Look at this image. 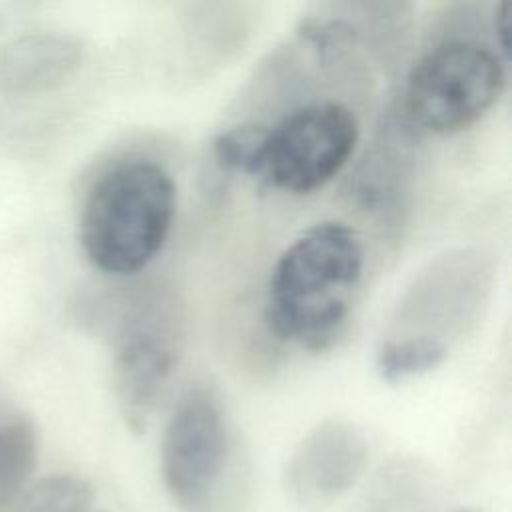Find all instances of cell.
I'll use <instances>...</instances> for the list:
<instances>
[{"instance_id": "3957f363", "label": "cell", "mask_w": 512, "mask_h": 512, "mask_svg": "<svg viewBox=\"0 0 512 512\" xmlns=\"http://www.w3.org/2000/svg\"><path fill=\"white\" fill-rule=\"evenodd\" d=\"M162 480L182 512H244L246 474L238 462L220 398L188 388L174 406L160 448Z\"/></svg>"}, {"instance_id": "7a4b0ae2", "label": "cell", "mask_w": 512, "mask_h": 512, "mask_svg": "<svg viewBox=\"0 0 512 512\" xmlns=\"http://www.w3.org/2000/svg\"><path fill=\"white\" fill-rule=\"evenodd\" d=\"M176 212L170 172L148 158L104 170L88 188L80 212V244L102 272L130 276L162 250Z\"/></svg>"}, {"instance_id": "30bf717a", "label": "cell", "mask_w": 512, "mask_h": 512, "mask_svg": "<svg viewBox=\"0 0 512 512\" xmlns=\"http://www.w3.org/2000/svg\"><path fill=\"white\" fill-rule=\"evenodd\" d=\"M92 488L78 476L52 474L30 482L0 512H88Z\"/></svg>"}, {"instance_id": "8fae6325", "label": "cell", "mask_w": 512, "mask_h": 512, "mask_svg": "<svg viewBox=\"0 0 512 512\" xmlns=\"http://www.w3.org/2000/svg\"><path fill=\"white\" fill-rule=\"evenodd\" d=\"M448 354V346L422 336H392L376 354V368L388 382H400L418 374H424Z\"/></svg>"}, {"instance_id": "4fadbf2b", "label": "cell", "mask_w": 512, "mask_h": 512, "mask_svg": "<svg viewBox=\"0 0 512 512\" xmlns=\"http://www.w3.org/2000/svg\"><path fill=\"white\" fill-rule=\"evenodd\" d=\"M460 512H470V510H460Z\"/></svg>"}, {"instance_id": "52a82bcc", "label": "cell", "mask_w": 512, "mask_h": 512, "mask_svg": "<svg viewBox=\"0 0 512 512\" xmlns=\"http://www.w3.org/2000/svg\"><path fill=\"white\" fill-rule=\"evenodd\" d=\"M176 366L170 336L156 326H128L114 354V390L120 412L134 432H142L164 394Z\"/></svg>"}, {"instance_id": "277c9868", "label": "cell", "mask_w": 512, "mask_h": 512, "mask_svg": "<svg viewBox=\"0 0 512 512\" xmlns=\"http://www.w3.org/2000/svg\"><path fill=\"white\" fill-rule=\"evenodd\" d=\"M504 84V60L494 50L470 40L442 42L408 72L402 110L418 130L452 134L488 112Z\"/></svg>"}, {"instance_id": "5b68a950", "label": "cell", "mask_w": 512, "mask_h": 512, "mask_svg": "<svg viewBox=\"0 0 512 512\" xmlns=\"http://www.w3.org/2000/svg\"><path fill=\"white\" fill-rule=\"evenodd\" d=\"M358 142L354 112L336 102H312L262 126L250 174L292 192L310 194L330 182Z\"/></svg>"}, {"instance_id": "9c48e42d", "label": "cell", "mask_w": 512, "mask_h": 512, "mask_svg": "<svg viewBox=\"0 0 512 512\" xmlns=\"http://www.w3.org/2000/svg\"><path fill=\"white\" fill-rule=\"evenodd\" d=\"M38 460V432L30 418L0 424V510L30 484Z\"/></svg>"}, {"instance_id": "ba28073f", "label": "cell", "mask_w": 512, "mask_h": 512, "mask_svg": "<svg viewBox=\"0 0 512 512\" xmlns=\"http://www.w3.org/2000/svg\"><path fill=\"white\" fill-rule=\"evenodd\" d=\"M84 46L62 32H28L0 46V90L34 96L62 86L82 62Z\"/></svg>"}, {"instance_id": "7c38bea8", "label": "cell", "mask_w": 512, "mask_h": 512, "mask_svg": "<svg viewBox=\"0 0 512 512\" xmlns=\"http://www.w3.org/2000/svg\"><path fill=\"white\" fill-rule=\"evenodd\" d=\"M510 28H512V4L504 0L494 12V30H496L500 52L504 58L508 56V50H510Z\"/></svg>"}, {"instance_id": "8992f818", "label": "cell", "mask_w": 512, "mask_h": 512, "mask_svg": "<svg viewBox=\"0 0 512 512\" xmlns=\"http://www.w3.org/2000/svg\"><path fill=\"white\" fill-rule=\"evenodd\" d=\"M368 464V442L350 422L326 420L314 426L294 448L286 480L304 502L332 500L348 492Z\"/></svg>"}, {"instance_id": "6da1fadb", "label": "cell", "mask_w": 512, "mask_h": 512, "mask_svg": "<svg viewBox=\"0 0 512 512\" xmlns=\"http://www.w3.org/2000/svg\"><path fill=\"white\" fill-rule=\"evenodd\" d=\"M364 268L358 234L326 220L302 232L276 260L266 296L268 330L282 342L320 352L340 336Z\"/></svg>"}]
</instances>
